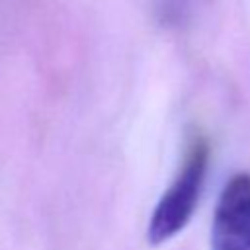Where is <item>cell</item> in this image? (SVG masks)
Here are the masks:
<instances>
[{
	"label": "cell",
	"mask_w": 250,
	"mask_h": 250,
	"mask_svg": "<svg viewBox=\"0 0 250 250\" xmlns=\"http://www.w3.org/2000/svg\"><path fill=\"white\" fill-rule=\"evenodd\" d=\"M209 248L250 250V172H236L223 186L211 221Z\"/></svg>",
	"instance_id": "2"
},
{
	"label": "cell",
	"mask_w": 250,
	"mask_h": 250,
	"mask_svg": "<svg viewBox=\"0 0 250 250\" xmlns=\"http://www.w3.org/2000/svg\"><path fill=\"white\" fill-rule=\"evenodd\" d=\"M209 143L205 137L195 135L182 158V164L162 191L158 203L154 205L148 225L146 242L150 246H162L174 236H178L191 221L209 170Z\"/></svg>",
	"instance_id": "1"
}]
</instances>
